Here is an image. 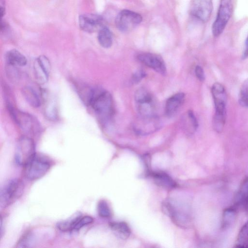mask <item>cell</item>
<instances>
[{
  "label": "cell",
  "instance_id": "obj_23",
  "mask_svg": "<svg viewBox=\"0 0 248 248\" xmlns=\"http://www.w3.org/2000/svg\"><path fill=\"white\" fill-rule=\"evenodd\" d=\"M238 100L241 106L248 108V78L243 82L241 86Z\"/></svg>",
  "mask_w": 248,
  "mask_h": 248
},
{
  "label": "cell",
  "instance_id": "obj_28",
  "mask_svg": "<svg viewBox=\"0 0 248 248\" xmlns=\"http://www.w3.org/2000/svg\"><path fill=\"white\" fill-rule=\"evenodd\" d=\"M234 213L233 209H229L225 211L223 217V226L227 227L232 223L234 217Z\"/></svg>",
  "mask_w": 248,
  "mask_h": 248
},
{
  "label": "cell",
  "instance_id": "obj_20",
  "mask_svg": "<svg viewBox=\"0 0 248 248\" xmlns=\"http://www.w3.org/2000/svg\"><path fill=\"white\" fill-rule=\"evenodd\" d=\"M97 39L99 44L104 48H109L112 45V34L110 30L105 26L99 31Z\"/></svg>",
  "mask_w": 248,
  "mask_h": 248
},
{
  "label": "cell",
  "instance_id": "obj_31",
  "mask_svg": "<svg viewBox=\"0 0 248 248\" xmlns=\"http://www.w3.org/2000/svg\"><path fill=\"white\" fill-rule=\"evenodd\" d=\"M195 74L197 78L201 81L204 80L205 75L204 71L202 67L200 66H197L195 70Z\"/></svg>",
  "mask_w": 248,
  "mask_h": 248
},
{
  "label": "cell",
  "instance_id": "obj_10",
  "mask_svg": "<svg viewBox=\"0 0 248 248\" xmlns=\"http://www.w3.org/2000/svg\"><path fill=\"white\" fill-rule=\"evenodd\" d=\"M213 10L212 0H193L189 7L190 14L201 21H207Z\"/></svg>",
  "mask_w": 248,
  "mask_h": 248
},
{
  "label": "cell",
  "instance_id": "obj_12",
  "mask_svg": "<svg viewBox=\"0 0 248 248\" xmlns=\"http://www.w3.org/2000/svg\"><path fill=\"white\" fill-rule=\"evenodd\" d=\"M104 20L102 16L97 14H86L79 16L78 23L83 31L92 33L100 30L104 26Z\"/></svg>",
  "mask_w": 248,
  "mask_h": 248
},
{
  "label": "cell",
  "instance_id": "obj_2",
  "mask_svg": "<svg viewBox=\"0 0 248 248\" xmlns=\"http://www.w3.org/2000/svg\"><path fill=\"white\" fill-rule=\"evenodd\" d=\"M111 94L100 88H93L88 105L102 120H107L112 113L113 103Z\"/></svg>",
  "mask_w": 248,
  "mask_h": 248
},
{
  "label": "cell",
  "instance_id": "obj_5",
  "mask_svg": "<svg viewBox=\"0 0 248 248\" xmlns=\"http://www.w3.org/2000/svg\"><path fill=\"white\" fill-rule=\"evenodd\" d=\"M23 184L21 181L13 179L8 181L2 187L0 193V205L5 208L10 205L22 195Z\"/></svg>",
  "mask_w": 248,
  "mask_h": 248
},
{
  "label": "cell",
  "instance_id": "obj_19",
  "mask_svg": "<svg viewBox=\"0 0 248 248\" xmlns=\"http://www.w3.org/2000/svg\"><path fill=\"white\" fill-rule=\"evenodd\" d=\"M110 227L115 235L121 239L125 240L130 235V229L125 222H113L110 224Z\"/></svg>",
  "mask_w": 248,
  "mask_h": 248
},
{
  "label": "cell",
  "instance_id": "obj_4",
  "mask_svg": "<svg viewBox=\"0 0 248 248\" xmlns=\"http://www.w3.org/2000/svg\"><path fill=\"white\" fill-rule=\"evenodd\" d=\"M51 163L46 157L36 154L24 166V175L28 180H36L44 176L50 168Z\"/></svg>",
  "mask_w": 248,
  "mask_h": 248
},
{
  "label": "cell",
  "instance_id": "obj_24",
  "mask_svg": "<svg viewBox=\"0 0 248 248\" xmlns=\"http://www.w3.org/2000/svg\"><path fill=\"white\" fill-rule=\"evenodd\" d=\"M34 70L35 76L39 82L44 84L47 82L49 75L40 65L36 60L34 63Z\"/></svg>",
  "mask_w": 248,
  "mask_h": 248
},
{
  "label": "cell",
  "instance_id": "obj_1",
  "mask_svg": "<svg viewBox=\"0 0 248 248\" xmlns=\"http://www.w3.org/2000/svg\"><path fill=\"white\" fill-rule=\"evenodd\" d=\"M211 92L215 108L213 126L215 131L220 132L226 121L227 94L224 87L218 82L213 85Z\"/></svg>",
  "mask_w": 248,
  "mask_h": 248
},
{
  "label": "cell",
  "instance_id": "obj_27",
  "mask_svg": "<svg viewBox=\"0 0 248 248\" xmlns=\"http://www.w3.org/2000/svg\"><path fill=\"white\" fill-rule=\"evenodd\" d=\"M40 65L49 75L51 66L48 59L44 55L40 56L36 60Z\"/></svg>",
  "mask_w": 248,
  "mask_h": 248
},
{
  "label": "cell",
  "instance_id": "obj_21",
  "mask_svg": "<svg viewBox=\"0 0 248 248\" xmlns=\"http://www.w3.org/2000/svg\"><path fill=\"white\" fill-rule=\"evenodd\" d=\"M236 247L239 248H248V221L243 225L239 232Z\"/></svg>",
  "mask_w": 248,
  "mask_h": 248
},
{
  "label": "cell",
  "instance_id": "obj_11",
  "mask_svg": "<svg viewBox=\"0 0 248 248\" xmlns=\"http://www.w3.org/2000/svg\"><path fill=\"white\" fill-rule=\"evenodd\" d=\"M159 126V121L155 115H140L135 122L133 128L138 134L146 135L154 132Z\"/></svg>",
  "mask_w": 248,
  "mask_h": 248
},
{
  "label": "cell",
  "instance_id": "obj_3",
  "mask_svg": "<svg viewBox=\"0 0 248 248\" xmlns=\"http://www.w3.org/2000/svg\"><path fill=\"white\" fill-rule=\"evenodd\" d=\"M163 209L176 224L186 227L189 222V217L186 203L181 200L170 199L163 204Z\"/></svg>",
  "mask_w": 248,
  "mask_h": 248
},
{
  "label": "cell",
  "instance_id": "obj_29",
  "mask_svg": "<svg viewBox=\"0 0 248 248\" xmlns=\"http://www.w3.org/2000/svg\"><path fill=\"white\" fill-rule=\"evenodd\" d=\"M31 240V235L30 233L26 234L19 241L17 245L20 247H29Z\"/></svg>",
  "mask_w": 248,
  "mask_h": 248
},
{
  "label": "cell",
  "instance_id": "obj_26",
  "mask_svg": "<svg viewBox=\"0 0 248 248\" xmlns=\"http://www.w3.org/2000/svg\"><path fill=\"white\" fill-rule=\"evenodd\" d=\"M46 114L50 119H55L57 116V109L55 102L53 100L49 101L46 107Z\"/></svg>",
  "mask_w": 248,
  "mask_h": 248
},
{
  "label": "cell",
  "instance_id": "obj_16",
  "mask_svg": "<svg viewBox=\"0 0 248 248\" xmlns=\"http://www.w3.org/2000/svg\"><path fill=\"white\" fill-rule=\"evenodd\" d=\"M7 64L12 66H23L27 64L26 57L17 50L8 51L5 56Z\"/></svg>",
  "mask_w": 248,
  "mask_h": 248
},
{
  "label": "cell",
  "instance_id": "obj_33",
  "mask_svg": "<svg viewBox=\"0 0 248 248\" xmlns=\"http://www.w3.org/2000/svg\"><path fill=\"white\" fill-rule=\"evenodd\" d=\"M243 203L244 204V205L245 206V208L246 209V210L248 211V196L246 197V198H245V200L244 201Z\"/></svg>",
  "mask_w": 248,
  "mask_h": 248
},
{
  "label": "cell",
  "instance_id": "obj_8",
  "mask_svg": "<svg viewBox=\"0 0 248 248\" xmlns=\"http://www.w3.org/2000/svg\"><path fill=\"white\" fill-rule=\"evenodd\" d=\"M142 21L141 16L137 13L128 10L121 11L115 19V24L120 31H129Z\"/></svg>",
  "mask_w": 248,
  "mask_h": 248
},
{
  "label": "cell",
  "instance_id": "obj_18",
  "mask_svg": "<svg viewBox=\"0 0 248 248\" xmlns=\"http://www.w3.org/2000/svg\"><path fill=\"white\" fill-rule=\"evenodd\" d=\"M22 93L28 103L34 108H38L41 106V100L37 92L32 87L27 86L22 90Z\"/></svg>",
  "mask_w": 248,
  "mask_h": 248
},
{
  "label": "cell",
  "instance_id": "obj_15",
  "mask_svg": "<svg viewBox=\"0 0 248 248\" xmlns=\"http://www.w3.org/2000/svg\"><path fill=\"white\" fill-rule=\"evenodd\" d=\"M185 98L184 93H177L170 97L166 101L165 104V113L168 116H172L178 110L182 104Z\"/></svg>",
  "mask_w": 248,
  "mask_h": 248
},
{
  "label": "cell",
  "instance_id": "obj_30",
  "mask_svg": "<svg viewBox=\"0 0 248 248\" xmlns=\"http://www.w3.org/2000/svg\"><path fill=\"white\" fill-rule=\"evenodd\" d=\"M146 74L142 70H140L136 72L132 77V81L134 84H137L140 82L142 79L145 76Z\"/></svg>",
  "mask_w": 248,
  "mask_h": 248
},
{
  "label": "cell",
  "instance_id": "obj_13",
  "mask_svg": "<svg viewBox=\"0 0 248 248\" xmlns=\"http://www.w3.org/2000/svg\"><path fill=\"white\" fill-rule=\"evenodd\" d=\"M138 59L141 62L160 74L164 75L166 72L165 62L159 56L150 53H144L139 55Z\"/></svg>",
  "mask_w": 248,
  "mask_h": 248
},
{
  "label": "cell",
  "instance_id": "obj_22",
  "mask_svg": "<svg viewBox=\"0 0 248 248\" xmlns=\"http://www.w3.org/2000/svg\"><path fill=\"white\" fill-rule=\"evenodd\" d=\"M135 99L138 105L154 102L151 93L143 88L137 90L135 94Z\"/></svg>",
  "mask_w": 248,
  "mask_h": 248
},
{
  "label": "cell",
  "instance_id": "obj_32",
  "mask_svg": "<svg viewBox=\"0 0 248 248\" xmlns=\"http://www.w3.org/2000/svg\"><path fill=\"white\" fill-rule=\"evenodd\" d=\"M248 57V36L245 42V48L242 55V59H245Z\"/></svg>",
  "mask_w": 248,
  "mask_h": 248
},
{
  "label": "cell",
  "instance_id": "obj_7",
  "mask_svg": "<svg viewBox=\"0 0 248 248\" xmlns=\"http://www.w3.org/2000/svg\"><path fill=\"white\" fill-rule=\"evenodd\" d=\"M232 9L231 0H220L217 18L212 28L214 36H218L222 33L231 16Z\"/></svg>",
  "mask_w": 248,
  "mask_h": 248
},
{
  "label": "cell",
  "instance_id": "obj_25",
  "mask_svg": "<svg viewBox=\"0 0 248 248\" xmlns=\"http://www.w3.org/2000/svg\"><path fill=\"white\" fill-rule=\"evenodd\" d=\"M97 212L100 217L103 218H108L111 216L110 208L104 200L100 201L97 205Z\"/></svg>",
  "mask_w": 248,
  "mask_h": 248
},
{
  "label": "cell",
  "instance_id": "obj_6",
  "mask_svg": "<svg viewBox=\"0 0 248 248\" xmlns=\"http://www.w3.org/2000/svg\"><path fill=\"white\" fill-rule=\"evenodd\" d=\"M36 155L33 140L27 137L21 138L17 144L15 159L19 165L25 166Z\"/></svg>",
  "mask_w": 248,
  "mask_h": 248
},
{
  "label": "cell",
  "instance_id": "obj_14",
  "mask_svg": "<svg viewBox=\"0 0 248 248\" xmlns=\"http://www.w3.org/2000/svg\"><path fill=\"white\" fill-rule=\"evenodd\" d=\"M93 222V219L90 216L78 217L71 221L61 222L57 225L58 228L62 231L78 230L83 227Z\"/></svg>",
  "mask_w": 248,
  "mask_h": 248
},
{
  "label": "cell",
  "instance_id": "obj_17",
  "mask_svg": "<svg viewBox=\"0 0 248 248\" xmlns=\"http://www.w3.org/2000/svg\"><path fill=\"white\" fill-rule=\"evenodd\" d=\"M155 183L156 185L166 189H171L175 187L174 181L164 172H155L153 174Z\"/></svg>",
  "mask_w": 248,
  "mask_h": 248
},
{
  "label": "cell",
  "instance_id": "obj_9",
  "mask_svg": "<svg viewBox=\"0 0 248 248\" xmlns=\"http://www.w3.org/2000/svg\"><path fill=\"white\" fill-rule=\"evenodd\" d=\"M8 107L12 117L23 130L27 132L32 133L38 130V123L31 115L16 110L11 105H8Z\"/></svg>",
  "mask_w": 248,
  "mask_h": 248
}]
</instances>
